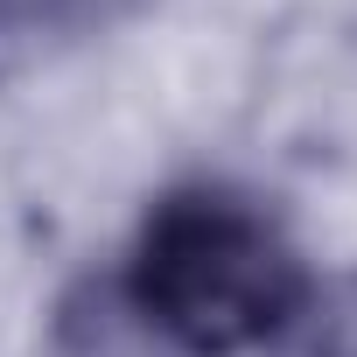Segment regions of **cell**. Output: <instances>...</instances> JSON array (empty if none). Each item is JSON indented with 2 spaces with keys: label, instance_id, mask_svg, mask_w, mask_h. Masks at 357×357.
<instances>
[{
  "label": "cell",
  "instance_id": "1",
  "mask_svg": "<svg viewBox=\"0 0 357 357\" xmlns=\"http://www.w3.org/2000/svg\"><path fill=\"white\" fill-rule=\"evenodd\" d=\"M140 308L190 350H238L294 322L301 273L259 211L231 197H175L140 245Z\"/></svg>",
  "mask_w": 357,
  "mask_h": 357
}]
</instances>
